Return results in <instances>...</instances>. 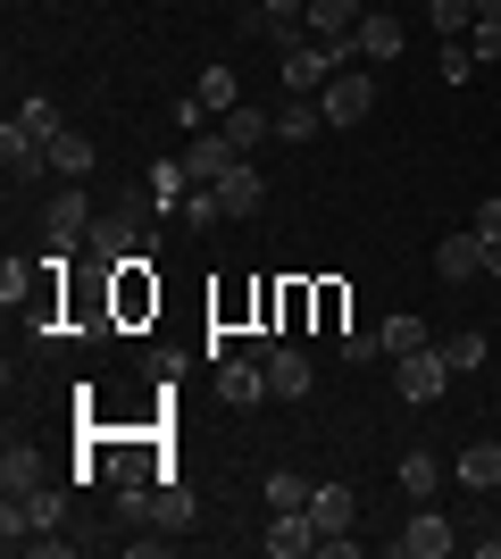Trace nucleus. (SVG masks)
<instances>
[{"label": "nucleus", "instance_id": "16", "mask_svg": "<svg viewBox=\"0 0 501 559\" xmlns=\"http://www.w3.org/2000/svg\"><path fill=\"white\" fill-rule=\"evenodd\" d=\"M217 201H226V217H251V210L267 201V176H260L251 159H235L226 176H217Z\"/></svg>", "mask_w": 501, "mask_h": 559}, {"label": "nucleus", "instance_id": "41", "mask_svg": "<svg viewBox=\"0 0 501 559\" xmlns=\"http://www.w3.org/2000/svg\"><path fill=\"white\" fill-rule=\"evenodd\" d=\"M485 276H493V284H501V242H493V251H485Z\"/></svg>", "mask_w": 501, "mask_h": 559}, {"label": "nucleus", "instance_id": "34", "mask_svg": "<svg viewBox=\"0 0 501 559\" xmlns=\"http://www.w3.org/2000/svg\"><path fill=\"white\" fill-rule=\"evenodd\" d=\"M468 50H477V68H485V59H501V25L477 17V25H468Z\"/></svg>", "mask_w": 501, "mask_h": 559}, {"label": "nucleus", "instance_id": "15", "mask_svg": "<svg viewBox=\"0 0 501 559\" xmlns=\"http://www.w3.org/2000/svg\"><path fill=\"white\" fill-rule=\"evenodd\" d=\"M217 134H226V142L242 151V159H251L260 142H276V117H267V109H251V100H235V109L217 117Z\"/></svg>", "mask_w": 501, "mask_h": 559}, {"label": "nucleus", "instance_id": "33", "mask_svg": "<svg viewBox=\"0 0 501 559\" xmlns=\"http://www.w3.org/2000/svg\"><path fill=\"white\" fill-rule=\"evenodd\" d=\"M201 100H210V109L226 117V109H235L242 93H235V75H226V68H210V75H201Z\"/></svg>", "mask_w": 501, "mask_h": 559}, {"label": "nucleus", "instance_id": "29", "mask_svg": "<svg viewBox=\"0 0 501 559\" xmlns=\"http://www.w3.org/2000/svg\"><path fill=\"white\" fill-rule=\"evenodd\" d=\"M384 359H402V350H418V343H427V326H418V318H384Z\"/></svg>", "mask_w": 501, "mask_h": 559}, {"label": "nucleus", "instance_id": "13", "mask_svg": "<svg viewBox=\"0 0 501 559\" xmlns=\"http://www.w3.org/2000/svg\"><path fill=\"white\" fill-rule=\"evenodd\" d=\"M260 551H267V559H301V551H318V518H310V510H276V526L260 535Z\"/></svg>", "mask_w": 501, "mask_h": 559}, {"label": "nucleus", "instance_id": "3", "mask_svg": "<svg viewBox=\"0 0 501 559\" xmlns=\"http://www.w3.org/2000/svg\"><path fill=\"white\" fill-rule=\"evenodd\" d=\"M276 43H285V68H276V75H285V93H326V75L343 68V59H334V43H318V34L301 43V34L285 25Z\"/></svg>", "mask_w": 501, "mask_h": 559}, {"label": "nucleus", "instance_id": "17", "mask_svg": "<svg viewBox=\"0 0 501 559\" xmlns=\"http://www.w3.org/2000/svg\"><path fill=\"white\" fill-rule=\"evenodd\" d=\"M235 159H242V151H235L226 134H192V142H184V176H192V185H217Z\"/></svg>", "mask_w": 501, "mask_h": 559}, {"label": "nucleus", "instance_id": "26", "mask_svg": "<svg viewBox=\"0 0 501 559\" xmlns=\"http://www.w3.org/2000/svg\"><path fill=\"white\" fill-rule=\"evenodd\" d=\"M393 476H402V492H409V501H427V492L443 485V460H434V451H409V460L393 467Z\"/></svg>", "mask_w": 501, "mask_h": 559}, {"label": "nucleus", "instance_id": "8", "mask_svg": "<svg viewBox=\"0 0 501 559\" xmlns=\"http://www.w3.org/2000/svg\"><path fill=\"white\" fill-rule=\"evenodd\" d=\"M393 551H402V559H443V551H460V526H452V518H434L427 501H418V518L393 535Z\"/></svg>", "mask_w": 501, "mask_h": 559}, {"label": "nucleus", "instance_id": "35", "mask_svg": "<svg viewBox=\"0 0 501 559\" xmlns=\"http://www.w3.org/2000/svg\"><path fill=\"white\" fill-rule=\"evenodd\" d=\"M343 359H351V368H368V359H384V334H343Z\"/></svg>", "mask_w": 501, "mask_h": 559}, {"label": "nucleus", "instance_id": "18", "mask_svg": "<svg viewBox=\"0 0 501 559\" xmlns=\"http://www.w3.org/2000/svg\"><path fill=\"white\" fill-rule=\"evenodd\" d=\"M310 518H318V543H326V535H351V518H359L351 485H310Z\"/></svg>", "mask_w": 501, "mask_h": 559}, {"label": "nucleus", "instance_id": "4", "mask_svg": "<svg viewBox=\"0 0 501 559\" xmlns=\"http://www.w3.org/2000/svg\"><path fill=\"white\" fill-rule=\"evenodd\" d=\"M318 109H326V126H343V134H351L359 117L377 109V75H368V68H334L326 93H318Z\"/></svg>", "mask_w": 501, "mask_h": 559}, {"label": "nucleus", "instance_id": "40", "mask_svg": "<svg viewBox=\"0 0 501 559\" xmlns=\"http://www.w3.org/2000/svg\"><path fill=\"white\" fill-rule=\"evenodd\" d=\"M260 9H267V17H276V34H285L293 17H310V0H260Z\"/></svg>", "mask_w": 501, "mask_h": 559}, {"label": "nucleus", "instance_id": "24", "mask_svg": "<svg viewBox=\"0 0 501 559\" xmlns=\"http://www.w3.org/2000/svg\"><path fill=\"white\" fill-rule=\"evenodd\" d=\"M310 134H326V109L318 100H285L276 109V142H310Z\"/></svg>", "mask_w": 501, "mask_h": 559}, {"label": "nucleus", "instance_id": "21", "mask_svg": "<svg viewBox=\"0 0 501 559\" xmlns=\"http://www.w3.org/2000/svg\"><path fill=\"white\" fill-rule=\"evenodd\" d=\"M452 476H460L468 492H493V485H501V443H468V451L452 460Z\"/></svg>", "mask_w": 501, "mask_h": 559}, {"label": "nucleus", "instance_id": "22", "mask_svg": "<svg viewBox=\"0 0 501 559\" xmlns=\"http://www.w3.org/2000/svg\"><path fill=\"white\" fill-rule=\"evenodd\" d=\"M184 201H192L184 159H151V210H184Z\"/></svg>", "mask_w": 501, "mask_h": 559}, {"label": "nucleus", "instance_id": "42", "mask_svg": "<svg viewBox=\"0 0 501 559\" xmlns=\"http://www.w3.org/2000/svg\"><path fill=\"white\" fill-rule=\"evenodd\" d=\"M477 17H493V25H501V0H477Z\"/></svg>", "mask_w": 501, "mask_h": 559}, {"label": "nucleus", "instance_id": "20", "mask_svg": "<svg viewBox=\"0 0 501 559\" xmlns=\"http://www.w3.org/2000/svg\"><path fill=\"white\" fill-rule=\"evenodd\" d=\"M34 485H50V460L34 443H9V460H0V492H34Z\"/></svg>", "mask_w": 501, "mask_h": 559}, {"label": "nucleus", "instance_id": "1", "mask_svg": "<svg viewBox=\"0 0 501 559\" xmlns=\"http://www.w3.org/2000/svg\"><path fill=\"white\" fill-rule=\"evenodd\" d=\"M59 518H68V492H59V485L9 492V510H0V543H9V551H25V543H34V535H50Z\"/></svg>", "mask_w": 501, "mask_h": 559}, {"label": "nucleus", "instance_id": "27", "mask_svg": "<svg viewBox=\"0 0 501 559\" xmlns=\"http://www.w3.org/2000/svg\"><path fill=\"white\" fill-rule=\"evenodd\" d=\"M151 518H159V526H192V492L176 485V476H159V485H151Z\"/></svg>", "mask_w": 501, "mask_h": 559}, {"label": "nucleus", "instance_id": "31", "mask_svg": "<svg viewBox=\"0 0 501 559\" xmlns=\"http://www.w3.org/2000/svg\"><path fill=\"white\" fill-rule=\"evenodd\" d=\"M17 126H25V134H68V126H59V100H25V109H17Z\"/></svg>", "mask_w": 501, "mask_h": 559}, {"label": "nucleus", "instance_id": "12", "mask_svg": "<svg viewBox=\"0 0 501 559\" xmlns=\"http://www.w3.org/2000/svg\"><path fill=\"white\" fill-rule=\"evenodd\" d=\"M84 234H93V210H84V192H59V201L43 210V242H50V251H75Z\"/></svg>", "mask_w": 501, "mask_h": 559}, {"label": "nucleus", "instance_id": "9", "mask_svg": "<svg viewBox=\"0 0 501 559\" xmlns=\"http://www.w3.org/2000/svg\"><path fill=\"white\" fill-rule=\"evenodd\" d=\"M318 368H310V350H293V343H267V401H310Z\"/></svg>", "mask_w": 501, "mask_h": 559}, {"label": "nucleus", "instance_id": "23", "mask_svg": "<svg viewBox=\"0 0 501 559\" xmlns=\"http://www.w3.org/2000/svg\"><path fill=\"white\" fill-rule=\"evenodd\" d=\"M50 176L84 185V176H93V142H84V134H50Z\"/></svg>", "mask_w": 501, "mask_h": 559}, {"label": "nucleus", "instance_id": "37", "mask_svg": "<svg viewBox=\"0 0 501 559\" xmlns=\"http://www.w3.org/2000/svg\"><path fill=\"white\" fill-rule=\"evenodd\" d=\"M468 68H477V50H468V43H443V75H452V84H460V75H468Z\"/></svg>", "mask_w": 501, "mask_h": 559}, {"label": "nucleus", "instance_id": "7", "mask_svg": "<svg viewBox=\"0 0 501 559\" xmlns=\"http://www.w3.org/2000/svg\"><path fill=\"white\" fill-rule=\"evenodd\" d=\"M402 17H393V9H368V17H359V34H351V68H384V59H402Z\"/></svg>", "mask_w": 501, "mask_h": 559}, {"label": "nucleus", "instance_id": "10", "mask_svg": "<svg viewBox=\"0 0 501 559\" xmlns=\"http://www.w3.org/2000/svg\"><path fill=\"white\" fill-rule=\"evenodd\" d=\"M109 284H118V301H109V318H151L159 309V284H151V259H126V267H109Z\"/></svg>", "mask_w": 501, "mask_h": 559}, {"label": "nucleus", "instance_id": "30", "mask_svg": "<svg viewBox=\"0 0 501 559\" xmlns=\"http://www.w3.org/2000/svg\"><path fill=\"white\" fill-rule=\"evenodd\" d=\"M267 501H276V510H310V485H301L293 467H276V476H267Z\"/></svg>", "mask_w": 501, "mask_h": 559}, {"label": "nucleus", "instance_id": "5", "mask_svg": "<svg viewBox=\"0 0 501 559\" xmlns=\"http://www.w3.org/2000/svg\"><path fill=\"white\" fill-rule=\"evenodd\" d=\"M393 384H402V401H418V409H427V401H443V384H452V359H443L434 343H418V350H402V359H393Z\"/></svg>", "mask_w": 501, "mask_h": 559}, {"label": "nucleus", "instance_id": "2", "mask_svg": "<svg viewBox=\"0 0 501 559\" xmlns=\"http://www.w3.org/2000/svg\"><path fill=\"white\" fill-rule=\"evenodd\" d=\"M84 259H93V267H126V259H143V201H118L109 217H93Z\"/></svg>", "mask_w": 501, "mask_h": 559}, {"label": "nucleus", "instance_id": "36", "mask_svg": "<svg viewBox=\"0 0 501 559\" xmlns=\"http://www.w3.org/2000/svg\"><path fill=\"white\" fill-rule=\"evenodd\" d=\"M468 234H477L485 251H493V242H501V201H477V226H468Z\"/></svg>", "mask_w": 501, "mask_h": 559}, {"label": "nucleus", "instance_id": "39", "mask_svg": "<svg viewBox=\"0 0 501 559\" xmlns=\"http://www.w3.org/2000/svg\"><path fill=\"white\" fill-rule=\"evenodd\" d=\"M25 551H34V559H68V551H75V543H68V535H59V526H50V535H34V543H25Z\"/></svg>", "mask_w": 501, "mask_h": 559}, {"label": "nucleus", "instance_id": "28", "mask_svg": "<svg viewBox=\"0 0 501 559\" xmlns=\"http://www.w3.org/2000/svg\"><path fill=\"white\" fill-rule=\"evenodd\" d=\"M443 359H452V376H468V368H485V334H443Z\"/></svg>", "mask_w": 501, "mask_h": 559}, {"label": "nucleus", "instance_id": "19", "mask_svg": "<svg viewBox=\"0 0 501 559\" xmlns=\"http://www.w3.org/2000/svg\"><path fill=\"white\" fill-rule=\"evenodd\" d=\"M310 34L343 50V43L359 34V0H310Z\"/></svg>", "mask_w": 501, "mask_h": 559}, {"label": "nucleus", "instance_id": "11", "mask_svg": "<svg viewBox=\"0 0 501 559\" xmlns=\"http://www.w3.org/2000/svg\"><path fill=\"white\" fill-rule=\"evenodd\" d=\"M0 167H9V185H34V176L50 167V142L25 134L17 117H9V126H0Z\"/></svg>", "mask_w": 501, "mask_h": 559}, {"label": "nucleus", "instance_id": "25", "mask_svg": "<svg viewBox=\"0 0 501 559\" xmlns=\"http://www.w3.org/2000/svg\"><path fill=\"white\" fill-rule=\"evenodd\" d=\"M427 25L443 43H468V25H477V0H427Z\"/></svg>", "mask_w": 501, "mask_h": 559}, {"label": "nucleus", "instance_id": "14", "mask_svg": "<svg viewBox=\"0 0 501 559\" xmlns=\"http://www.w3.org/2000/svg\"><path fill=\"white\" fill-rule=\"evenodd\" d=\"M434 276H443V284L485 276V242H477V234H443V242H434Z\"/></svg>", "mask_w": 501, "mask_h": 559}, {"label": "nucleus", "instance_id": "6", "mask_svg": "<svg viewBox=\"0 0 501 559\" xmlns=\"http://www.w3.org/2000/svg\"><path fill=\"white\" fill-rule=\"evenodd\" d=\"M217 401H226V409H260V401H267V359H260V350L217 359Z\"/></svg>", "mask_w": 501, "mask_h": 559}, {"label": "nucleus", "instance_id": "38", "mask_svg": "<svg viewBox=\"0 0 501 559\" xmlns=\"http://www.w3.org/2000/svg\"><path fill=\"white\" fill-rule=\"evenodd\" d=\"M201 117H210V100H201V93L176 100V126H184V134H201Z\"/></svg>", "mask_w": 501, "mask_h": 559}, {"label": "nucleus", "instance_id": "32", "mask_svg": "<svg viewBox=\"0 0 501 559\" xmlns=\"http://www.w3.org/2000/svg\"><path fill=\"white\" fill-rule=\"evenodd\" d=\"M226 217V201H217V185H192V201H184V226H217Z\"/></svg>", "mask_w": 501, "mask_h": 559}]
</instances>
